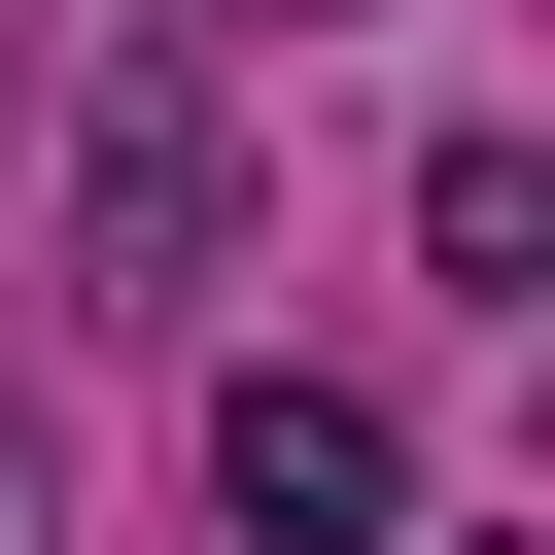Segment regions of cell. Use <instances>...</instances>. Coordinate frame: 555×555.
<instances>
[{
	"mask_svg": "<svg viewBox=\"0 0 555 555\" xmlns=\"http://www.w3.org/2000/svg\"><path fill=\"white\" fill-rule=\"evenodd\" d=\"M0 555H35V451H0Z\"/></svg>",
	"mask_w": 555,
	"mask_h": 555,
	"instance_id": "obj_5",
	"label": "cell"
},
{
	"mask_svg": "<svg viewBox=\"0 0 555 555\" xmlns=\"http://www.w3.org/2000/svg\"><path fill=\"white\" fill-rule=\"evenodd\" d=\"M208 520H243V555H416V416L312 382V347H243V382H208Z\"/></svg>",
	"mask_w": 555,
	"mask_h": 555,
	"instance_id": "obj_2",
	"label": "cell"
},
{
	"mask_svg": "<svg viewBox=\"0 0 555 555\" xmlns=\"http://www.w3.org/2000/svg\"><path fill=\"white\" fill-rule=\"evenodd\" d=\"M416 243H451V278L520 312V278H555V139H416Z\"/></svg>",
	"mask_w": 555,
	"mask_h": 555,
	"instance_id": "obj_3",
	"label": "cell"
},
{
	"mask_svg": "<svg viewBox=\"0 0 555 555\" xmlns=\"http://www.w3.org/2000/svg\"><path fill=\"white\" fill-rule=\"evenodd\" d=\"M208 278H243V69L139 35L69 69V312H208Z\"/></svg>",
	"mask_w": 555,
	"mask_h": 555,
	"instance_id": "obj_1",
	"label": "cell"
},
{
	"mask_svg": "<svg viewBox=\"0 0 555 555\" xmlns=\"http://www.w3.org/2000/svg\"><path fill=\"white\" fill-rule=\"evenodd\" d=\"M0 104H69V0H0Z\"/></svg>",
	"mask_w": 555,
	"mask_h": 555,
	"instance_id": "obj_4",
	"label": "cell"
}]
</instances>
